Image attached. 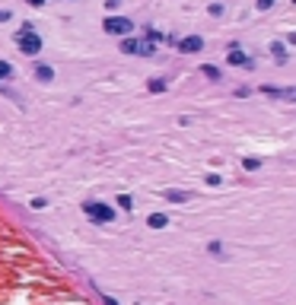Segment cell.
<instances>
[{"label": "cell", "mask_w": 296, "mask_h": 305, "mask_svg": "<svg viewBox=\"0 0 296 305\" xmlns=\"http://www.w3.org/2000/svg\"><path fill=\"white\" fill-rule=\"evenodd\" d=\"M83 213L90 216L92 223H112V220H115V210H112L108 204H102V200H86Z\"/></svg>", "instance_id": "cell-1"}, {"label": "cell", "mask_w": 296, "mask_h": 305, "mask_svg": "<svg viewBox=\"0 0 296 305\" xmlns=\"http://www.w3.org/2000/svg\"><path fill=\"white\" fill-rule=\"evenodd\" d=\"M16 41H20V51H22V54H29V57H36L38 51H42V38L29 29V25H22V29H20Z\"/></svg>", "instance_id": "cell-2"}, {"label": "cell", "mask_w": 296, "mask_h": 305, "mask_svg": "<svg viewBox=\"0 0 296 305\" xmlns=\"http://www.w3.org/2000/svg\"><path fill=\"white\" fill-rule=\"evenodd\" d=\"M102 25H106L108 35H128L130 32V19H124V16H108Z\"/></svg>", "instance_id": "cell-3"}, {"label": "cell", "mask_w": 296, "mask_h": 305, "mask_svg": "<svg viewBox=\"0 0 296 305\" xmlns=\"http://www.w3.org/2000/svg\"><path fill=\"white\" fill-rule=\"evenodd\" d=\"M176 45H178V51H182V54H194V51H201V48H204V41L198 38V35H188V38L176 41Z\"/></svg>", "instance_id": "cell-4"}, {"label": "cell", "mask_w": 296, "mask_h": 305, "mask_svg": "<svg viewBox=\"0 0 296 305\" xmlns=\"http://www.w3.org/2000/svg\"><path fill=\"white\" fill-rule=\"evenodd\" d=\"M230 64H232V67H248L252 60H248L246 54H242L239 48H232V51H230Z\"/></svg>", "instance_id": "cell-5"}, {"label": "cell", "mask_w": 296, "mask_h": 305, "mask_svg": "<svg viewBox=\"0 0 296 305\" xmlns=\"http://www.w3.org/2000/svg\"><path fill=\"white\" fill-rule=\"evenodd\" d=\"M150 226H153V229H166V226H169V216H166V213H153V216H150Z\"/></svg>", "instance_id": "cell-6"}, {"label": "cell", "mask_w": 296, "mask_h": 305, "mask_svg": "<svg viewBox=\"0 0 296 305\" xmlns=\"http://www.w3.org/2000/svg\"><path fill=\"white\" fill-rule=\"evenodd\" d=\"M36 76L48 83V80H51V67H48V64H36Z\"/></svg>", "instance_id": "cell-7"}, {"label": "cell", "mask_w": 296, "mask_h": 305, "mask_svg": "<svg viewBox=\"0 0 296 305\" xmlns=\"http://www.w3.org/2000/svg\"><path fill=\"white\" fill-rule=\"evenodd\" d=\"M201 70H204V76H210V80H220V70H216L214 64H204Z\"/></svg>", "instance_id": "cell-8"}, {"label": "cell", "mask_w": 296, "mask_h": 305, "mask_svg": "<svg viewBox=\"0 0 296 305\" xmlns=\"http://www.w3.org/2000/svg\"><path fill=\"white\" fill-rule=\"evenodd\" d=\"M10 76H13V67L6 60H0V80H10Z\"/></svg>", "instance_id": "cell-9"}, {"label": "cell", "mask_w": 296, "mask_h": 305, "mask_svg": "<svg viewBox=\"0 0 296 305\" xmlns=\"http://www.w3.org/2000/svg\"><path fill=\"white\" fill-rule=\"evenodd\" d=\"M137 54H153V41H137Z\"/></svg>", "instance_id": "cell-10"}, {"label": "cell", "mask_w": 296, "mask_h": 305, "mask_svg": "<svg viewBox=\"0 0 296 305\" xmlns=\"http://www.w3.org/2000/svg\"><path fill=\"white\" fill-rule=\"evenodd\" d=\"M118 207H121V210H130L134 204H130V197H128V194H121V197H118Z\"/></svg>", "instance_id": "cell-11"}, {"label": "cell", "mask_w": 296, "mask_h": 305, "mask_svg": "<svg viewBox=\"0 0 296 305\" xmlns=\"http://www.w3.org/2000/svg\"><path fill=\"white\" fill-rule=\"evenodd\" d=\"M150 89L153 92H162V89H166V80H150Z\"/></svg>", "instance_id": "cell-12"}, {"label": "cell", "mask_w": 296, "mask_h": 305, "mask_svg": "<svg viewBox=\"0 0 296 305\" xmlns=\"http://www.w3.org/2000/svg\"><path fill=\"white\" fill-rule=\"evenodd\" d=\"M124 51H128V54H137V41L128 38V41H124Z\"/></svg>", "instance_id": "cell-13"}, {"label": "cell", "mask_w": 296, "mask_h": 305, "mask_svg": "<svg viewBox=\"0 0 296 305\" xmlns=\"http://www.w3.org/2000/svg\"><path fill=\"white\" fill-rule=\"evenodd\" d=\"M166 197H169V200H185L188 194H182V191H169V194H166Z\"/></svg>", "instance_id": "cell-14"}, {"label": "cell", "mask_w": 296, "mask_h": 305, "mask_svg": "<svg viewBox=\"0 0 296 305\" xmlns=\"http://www.w3.org/2000/svg\"><path fill=\"white\" fill-rule=\"evenodd\" d=\"M220 251H223V245H220V242H210V255H216V258H220Z\"/></svg>", "instance_id": "cell-15"}, {"label": "cell", "mask_w": 296, "mask_h": 305, "mask_svg": "<svg viewBox=\"0 0 296 305\" xmlns=\"http://www.w3.org/2000/svg\"><path fill=\"white\" fill-rule=\"evenodd\" d=\"M268 6H274V0H258V10H268Z\"/></svg>", "instance_id": "cell-16"}, {"label": "cell", "mask_w": 296, "mask_h": 305, "mask_svg": "<svg viewBox=\"0 0 296 305\" xmlns=\"http://www.w3.org/2000/svg\"><path fill=\"white\" fill-rule=\"evenodd\" d=\"M118 3H121V0H106V6H108V10H118Z\"/></svg>", "instance_id": "cell-17"}, {"label": "cell", "mask_w": 296, "mask_h": 305, "mask_svg": "<svg viewBox=\"0 0 296 305\" xmlns=\"http://www.w3.org/2000/svg\"><path fill=\"white\" fill-rule=\"evenodd\" d=\"M26 3H29V6H42V3H45V0H26Z\"/></svg>", "instance_id": "cell-18"}]
</instances>
